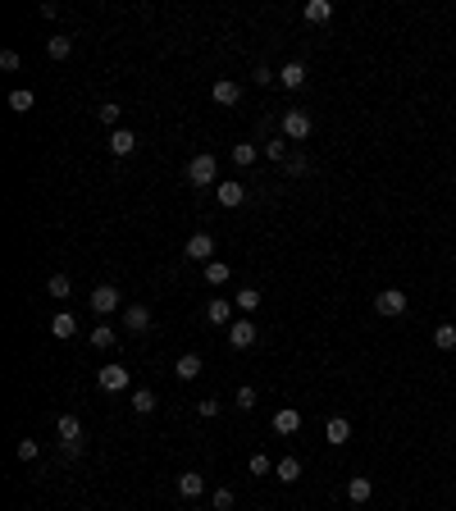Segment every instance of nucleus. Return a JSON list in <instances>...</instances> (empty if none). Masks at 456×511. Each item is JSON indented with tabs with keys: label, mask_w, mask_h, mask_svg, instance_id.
Listing matches in <instances>:
<instances>
[{
	"label": "nucleus",
	"mask_w": 456,
	"mask_h": 511,
	"mask_svg": "<svg viewBox=\"0 0 456 511\" xmlns=\"http://www.w3.org/2000/svg\"><path fill=\"white\" fill-rule=\"evenodd\" d=\"M247 470H251V475H269V470H274V461H269L265 452H256V457L247 461Z\"/></svg>",
	"instance_id": "obj_34"
},
{
	"label": "nucleus",
	"mask_w": 456,
	"mask_h": 511,
	"mask_svg": "<svg viewBox=\"0 0 456 511\" xmlns=\"http://www.w3.org/2000/svg\"><path fill=\"white\" fill-rule=\"evenodd\" d=\"M133 411H137V416L155 411V393H151V388H137V393H133Z\"/></svg>",
	"instance_id": "obj_32"
},
{
	"label": "nucleus",
	"mask_w": 456,
	"mask_h": 511,
	"mask_svg": "<svg viewBox=\"0 0 456 511\" xmlns=\"http://www.w3.org/2000/svg\"><path fill=\"white\" fill-rule=\"evenodd\" d=\"M51 333H55V338H73V333H78V320H73L69 311H60V315L51 320Z\"/></svg>",
	"instance_id": "obj_24"
},
{
	"label": "nucleus",
	"mask_w": 456,
	"mask_h": 511,
	"mask_svg": "<svg viewBox=\"0 0 456 511\" xmlns=\"http://www.w3.org/2000/svg\"><path fill=\"white\" fill-rule=\"evenodd\" d=\"M228 278H233V269L224 265V260H210V265H206V283L210 288H224Z\"/></svg>",
	"instance_id": "obj_23"
},
{
	"label": "nucleus",
	"mask_w": 456,
	"mask_h": 511,
	"mask_svg": "<svg viewBox=\"0 0 456 511\" xmlns=\"http://www.w3.org/2000/svg\"><path fill=\"white\" fill-rule=\"evenodd\" d=\"M251 82L269 87V82H278V73H274V69H265V64H256V69H251Z\"/></svg>",
	"instance_id": "obj_37"
},
{
	"label": "nucleus",
	"mask_w": 456,
	"mask_h": 511,
	"mask_svg": "<svg viewBox=\"0 0 456 511\" xmlns=\"http://www.w3.org/2000/svg\"><path fill=\"white\" fill-rule=\"evenodd\" d=\"M32 105H37V96L27 92V87H14V92H9V110H14V114H27Z\"/></svg>",
	"instance_id": "obj_22"
},
{
	"label": "nucleus",
	"mask_w": 456,
	"mask_h": 511,
	"mask_svg": "<svg viewBox=\"0 0 456 511\" xmlns=\"http://www.w3.org/2000/svg\"><path fill=\"white\" fill-rule=\"evenodd\" d=\"M37 457H42V448L32 438H18V461H37Z\"/></svg>",
	"instance_id": "obj_36"
},
{
	"label": "nucleus",
	"mask_w": 456,
	"mask_h": 511,
	"mask_svg": "<svg viewBox=\"0 0 456 511\" xmlns=\"http://www.w3.org/2000/svg\"><path fill=\"white\" fill-rule=\"evenodd\" d=\"M233 507V488H219L215 493V511H228Z\"/></svg>",
	"instance_id": "obj_40"
},
{
	"label": "nucleus",
	"mask_w": 456,
	"mask_h": 511,
	"mask_svg": "<svg viewBox=\"0 0 456 511\" xmlns=\"http://www.w3.org/2000/svg\"><path fill=\"white\" fill-rule=\"evenodd\" d=\"M256 333H260V329H256V324L247 320V315H242V320H233V324H228V347H238V352H247V347L256 343Z\"/></svg>",
	"instance_id": "obj_8"
},
{
	"label": "nucleus",
	"mask_w": 456,
	"mask_h": 511,
	"mask_svg": "<svg viewBox=\"0 0 456 511\" xmlns=\"http://www.w3.org/2000/svg\"><path fill=\"white\" fill-rule=\"evenodd\" d=\"M406 306H411V297H406L402 288H383V293L374 297V311H379V315H393V320H397V315H406Z\"/></svg>",
	"instance_id": "obj_3"
},
{
	"label": "nucleus",
	"mask_w": 456,
	"mask_h": 511,
	"mask_svg": "<svg viewBox=\"0 0 456 511\" xmlns=\"http://www.w3.org/2000/svg\"><path fill=\"white\" fill-rule=\"evenodd\" d=\"M233 402H238L242 411H251V407H256V388H251V383H242V388L233 393Z\"/></svg>",
	"instance_id": "obj_33"
},
{
	"label": "nucleus",
	"mask_w": 456,
	"mask_h": 511,
	"mask_svg": "<svg viewBox=\"0 0 456 511\" xmlns=\"http://www.w3.org/2000/svg\"><path fill=\"white\" fill-rule=\"evenodd\" d=\"M55 433H60V448L69 452V457H78V448H82V420L78 416H60Z\"/></svg>",
	"instance_id": "obj_2"
},
{
	"label": "nucleus",
	"mask_w": 456,
	"mask_h": 511,
	"mask_svg": "<svg viewBox=\"0 0 456 511\" xmlns=\"http://www.w3.org/2000/svg\"><path fill=\"white\" fill-rule=\"evenodd\" d=\"M119 114H123V105H114V101H105L101 110H96V119L105 123V128H119Z\"/></svg>",
	"instance_id": "obj_31"
},
{
	"label": "nucleus",
	"mask_w": 456,
	"mask_h": 511,
	"mask_svg": "<svg viewBox=\"0 0 456 511\" xmlns=\"http://www.w3.org/2000/svg\"><path fill=\"white\" fill-rule=\"evenodd\" d=\"M310 128H315V123H310L306 110H283V137L288 142H306Z\"/></svg>",
	"instance_id": "obj_4"
},
{
	"label": "nucleus",
	"mask_w": 456,
	"mask_h": 511,
	"mask_svg": "<svg viewBox=\"0 0 456 511\" xmlns=\"http://www.w3.org/2000/svg\"><path fill=\"white\" fill-rule=\"evenodd\" d=\"M242 201H247V187H242V183H219V206H242Z\"/></svg>",
	"instance_id": "obj_19"
},
{
	"label": "nucleus",
	"mask_w": 456,
	"mask_h": 511,
	"mask_svg": "<svg viewBox=\"0 0 456 511\" xmlns=\"http://www.w3.org/2000/svg\"><path fill=\"white\" fill-rule=\"evenodd\" d=\"M92 347H96V352H101V347H114V324H96V329H92Z\"/></svg>",
	"instance_id": "obj_30"
},
{
	"label": "nucleus",
	"mask_w": 456,
	"mask_h": 511,
	"mask_svg": "<svg viewBox=\"0 0 456 511\" xmlns=\"http://www.w3.org/2000/svg\"><path fill=\"white\" fill-rule=\"evenodd\" d=\"M178 493L187 498V503H192V498H201V493H206V475H197V470H183V475H178Z\"/></svg>",
	"instance_id": "obj_14"
},
{
	"label": "nucleus",
	"mask_w": 456,
	"mask_h": 511,
	"mask_svg": "<svg viewBox=\"0 0 456 511\" xmlns=\"http://www.w3.org/2000/svg\"><path fill=\"white\" fill-rule=\"evenodd\" d=\"M201 370H206V361H201L197 352H187V356H178V361H173V374H178V379H197Z\"/></svg>",
	"instance_id": "obj_18"
},
{
	"label": "nucleus",
	"mask_w": 456,
	"mask_h": 511,
	"mask_svg": "<svg viewBox=\"0 0 456 511\" xmlns=\"http://www.w3.org/2000/svg\"><path fill=\"white\" fill-rule=\"evenodd\" d=\"M110 151H114V156H133V151H137V133L114 128V133H110Z\"/></svg>",
	"instance_id": "obj_17"
},
{
	"label": "nucleus",
	"mask_w": 456,
	"mask_h": 511,
	"mask_svg": "<svg viewBox=\"0 0 456 511\" xmlns=\"http://www.w3.org/2000/svg\"><path fill=\"white\" fill-rule=\"evenodd\" d=\"M197 416H201V420H215V416H219V402H215V398L197 402Z\"/></svg>",
	"instance_id": "obj_38"
},
{
	"label": "nucleus",
	"mask_w": 456,
	"mask_h": 511,
	"mask_svg": "<svg viewBox=\"0 0 456 511\" xmlns=\"http://www.w3.org/2000/svg\"><path fill=\"white\" fill-rule=\"evenodd\" d=\"M347 498H352L356 507H365V503L374 498V484H370L365 475H352V479H347Z\"/></svg>",
	"instance_id": "obj_15"
},
{
	"label": "nucleus",
	"mask_w": 456,
	"mask_h": 511,
	"mask_svg": "<svg viewBox=\"0 0 456 511\" xmlns=\"http://www.w3.org/2000/svg\"><path fill=\"white\" fill-rule=\"evenodd\" d=\"M210 101H215V105H224V110H233V105L242 101V87L233 82V78H219L215 87H210Z\"/></svg>",
	"instance_id": "obj_9"
},
{
	"label": "nucleus",
	"mask_w": 456,
	"mask_h": 511,
	"mask_svg": "<svg viewBox=\"0 0 456 511\" xmlns=\"http://www.w3.org/2000/svg\"><path fill=\"white\" fill-rule=\"evenodd\" d=\"M183 252H187V260H201V265H210V260H215V238H210V233H192Z\"/></svg>",
	"instance_id": "obj_7"
},
{
	"label": "nucleus",
	"mask_w": 456,
	"mask_h": 511,
	"mask_svg": "<svg viewBox=\"0 0 456 511\" xmlns=\"http://www.w3.org/2000/svg\"><path fill=\"white\" fill-rule=\"evenodd\" d=\"M433 347H438V352H452L456 347V324H438V329H433Z\"/></svg>",
	"instance_id": "obj_27"
},
{
	"label": "nucleus",
	"mask_w": 456,
	"mask_h": 511,
	"mask_svg": "<svg viewBox=\"0 0 456 511\" xmlns=\"http://www.w3.org/2000/svg\"><path fill=\"white\" fill-rule=\"evenodd\" d=\"M18 64H23V60H18V51H0V69H5V73H14Z\"/></svg>",
	"instance_id": "obj_39"
},
{
	"label": "nucleus",
	"mask_w": 456,
	"mask_h": 511,
	"mask_svg": "<svg viewBox=\"0 0 456 511\" xmlns=\"http://www.w3.org/2000/svg\"><path fill=\"white\" fill-rule=\"evenodd\" d=\"M297 429H302V411L278 407V411H274V433H297Z\"/></svg>",
	"instance_id": "obj_16"
},
{
	"label": "nucleus",
	"mask_w": 456,
	"mask_h": 511,
	"mask_svg": "<svg viewBox=\"0 0 456 511\" xmlns=\"http://www.w3.org/2000/svg\"><path fill=\"white\" fill-rule=\"evenodd\" d=\"M302 14H306V23H328V18H333V5H328V0H310Z\"/></svg>",
	"instance_id": "obj_21"
},
{
	"label": "nucleus",
	"mask_w": 456,
	"mask_h": 511,
	"mask_svg": "<svg viewBox=\"0 0 456 511\" xmlns=\"http://www.w3.org/2000/svg\"><path fill=\"white\" fill-rule=\"evenodd\" d=\"M46 293H51V297H60V302H69V293H73L69 274H51V278H46Z\"/></svg>",
	"instance_id": "obj_25"
},
{
	"label": "nucleus",
	"mask_w": 456,
	"mask_h": 511,
	"mask_svg": "<svg viewBox=\"0 0 456 511\" xmlns=\"http://www.w3.org/2000/svg\"><path fill=\"white\" fill-rule=\"evenodd\" d=\"M69 51H73V42H69V37H51V42H46V55H51V60H69Z\"/></svg>",
	"instance_id": "obj_28"
},
{
	"label": "nucleus",
	"mask_w": 456,
	"mask_h": 511,
	"mask_svg": "<svg viewBox=\"0 0 456 511\" xmlns=\"http://www.w3.org/2000/svg\"><path fill=\"white\" fill-rule=\"evenodd\" d=\"M347 438H352V420H347V416H333V420L324 425V443H333V448H343Z\"/></svg>",
	"instance_id": "obj_12"
},
{
	"label": "nucleus",
	"mask_w": 456,
	"mask_h": 511,
	"mask_svg": "<svg viewBox=\"0 0 456 511\" xmlns=\"http://www.w3.org/2000/svg\"><path fill=\"white\" fill-rule=\"evenodd\" d=\"M260 156H269V160H283V156H288V147H283V137H274V142H265V147H260Z\"/></svg>",
	"instance_id": "obj_35"
},
{
	"label": "nucleus",
	"mask_w": 456,
	"mask_h": 511,
	"mask_svg": "<svg viewBox=\"0 0 456 511\" xmlns=\"http://www.w3.org/2000/svg\"><path fill=\"white\" fill-rule=\"evenodd\" d=\"M233 306H238L242 315H251L260 306V293H256V288H242V293H233Z\"/></svg>",
	"instance_id": "obj_26"
},
{
	"label": "nucleus",
	"mask_w": 456,
	"mask_h": 511,
	"mask_svg": "<svg viewBox=\"0 0 456 511\" xmlns=\"http://www.w3.org/2000/svg\"><path fill=\"white\" fill-rule=\"evenodd\" d=\"M256 156H260V147H251V142H242V147H233V165H256Z\"/></svg>",
	"instance_id": "obj_29"
},
{
	"label": "nucleus",
	"mask_w": 456,
	"mask_h": 511,
	"mask_svg": "<svg viewBox=\"0 0 456 511\" xmlns=\"http://www.w3.org/2000/svg\"><path fill=\"white\" fill-rule=\"evenodd\" d=\"M206 320L215 324V329H228V324H233V302H224V297H210Z\"/></svg>",
	"instance_id": "obj_10"
},
{
	"label": "nucleus",
	"mask_w": 456,
	"mask_h": 511,
	"mask_svg": "<svg viewBox=\"0 0 456 511\" xmlns=\"http://www.w3.org/2000/svg\"><path fill=\"white\" fill-rule=\"evenodd\" d=\"M215 173H219V160L210 156V151H201V156L187 160V183H197V187H210V183H215Z\"/></svg>",
	"instance_id": "obj_1"
},
{
	"label": "nucleus",
	"mask_w": 456,
	"mask_h": 511,
	"mask_svg": "<svg viewBox=\"0 0 456 511\" xmlns=\"http://www.w3.org/2000/svg\"><path fill=\"white\" fill-rule=\"evenodd\" d=\"M92 311L101 315V320H105V315H114V311H119V288L96 283V293H92Z\"/></svg>",
	"instance_id": "obj_6"
},
{
	"label": "nucleus",
	"mask_w": 456,
	"mask_h": 511,
	"mask_svg": "<svg viewBox=\"0 0 456 511\" xmlns=\"http://www.w3.org/2000/svg\"><path fill=\"white\" fill-rule=\"evenodd\" d=\"M278 82H283L288 92H297V87H306V64H302V60H288L283 69H278Z\"/></svg>",
	"instance_id": "obj_13"
},
{
	"label": "nucleus",
	"mask_w": 456,
	"mask_h": 511,
	"mask_svg": "<svg viewBox=\"0 0 456 511\" xmlns=\"http://www.w3.org/2000/svg\"><path fill=\"white\" fill-rule=\"evenodd\" d=\"M96 383H101V393H123L128 388V365H101Z\"/></svg>",
	"instance_id": "obj_5"
},
{
	"label": "nucleus",
	"mask_w": 456,
	"mask_h": 511,
	"mask_svg": "<svg viewBox=\"0 0 456 511\" xmlns=\"http://www.w3.org/2000/svg\"><path fill=\"white\" fill-rule=\"evenodd\" d=\"M310 165H306V160L302 156H292V160H288V173H292V178H302V173H306Z\"/></svg>",
	"instance_id": "obj_41"
},
{
	"label": "nucleus",
	"mask_w": 456,
	"mask_h": 511,
	"mask_svg": "<svg viewBox=\"0 0 456 511\" xmlns=\"http://www.w3.org/2000/svg\"><path fill=\"white\" fill-rule=\"evenodd\" d=\"M123 329H133V333H147L151 329V306H128V311H123Z\"/></svg>",
	"instance_id": "obj_11"
},
{
	"label": "nucleus",
	"mask_w": 456,
	"mask_h": 511,
	"mask_svg": "<svg viewBox=\"0 0 456 511\" xmlns=\"http://www.w3.org/2000/svg\"><path fill=\"white\" fill-rule=\"evenodd\" d=\"M274 475L283 479V484H297V479H302V461H297V457H283V461H274Z\"/></svg>",
	"instance_id": "obj_20"
}]
</instances>
